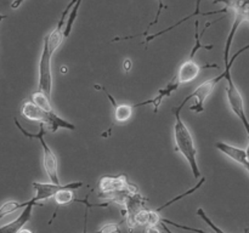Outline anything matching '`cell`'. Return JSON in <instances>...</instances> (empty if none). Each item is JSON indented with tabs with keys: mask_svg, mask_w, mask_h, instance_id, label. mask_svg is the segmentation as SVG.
<instances>
[{
	"mask_svg": "<svg viewBox=\"0 0 249 233\" xmlns=\"http://www.w3.org/2000/svg\"><path fill=\"white\" fill-rule=\"evenodd\" d=\"M182 108L180 106L172 109V113L175 116L174 123V140H175V150L184 155L185 159L189 163L191 171L194 174L195 179L201 177V170H199L198 163H197V147L195 145V140L192 137L191 131L184 123V120L180 116Z\"/></svg>",
	"mask_w": 249,
	"mask_h": 233,
	"instance_id": "6da1fadb",
	"label": "cell"
},
{
	"mask_svg": "<svg viewBox=\"0 0 249 233\" xmlns=\"http://www.w3.org/2000/svg\"><path fill=\"white\" fill-rule=\"evenodd\" d=\"M100 196L104 194L105 198L124 205L128 197L138 193V187L129 182L125 175H117V176H102L99 181Z\"/></svg>",
	"mask_w": 249,
	"mask_h": 233,
	"instance_id": "7a4b0ae2",
	"label": "cell"
},
{
	"mask_svg": "<svg viewBox=\"0 0 249 233\" xmlns=\"http://www.w3.org/2000/svg\"><path fill=\"white\" fill-rule=\"evenodd\" d=\"M19 113L23 118L28 119L32 121H39L43 125H46V128L51 131V133H56L60 129H66V130L74 131L75 125L74 124L70 123L66 119L61 118L58 114L55 113V111L53 112H46L43 111L41 108H39L38 106L33 103L31 100L28 101H24L21 104V108H19Z\"/></svg>",
	"mask_w": 249,
	"mask_h": 233,
	"instance_id": "3957f363",
	"label": "cell"
},
{
	"mask_svg": "<svg viewBox=\"0 0 249 233\" xmlns=\"http://www.w3.org/2000/svg\"><path fill=\"white\" fill-rule=\"evenodd\" d=\"M248 45H246L245 48L241 49L238 52H236L235 55L231 57L230 62L225 66V69H224V79L228 82V86H226V95H228V101L229 104H230V108L236 116H238L241 121H242L243 126H245V130L247 133V135H249V124L247 120V116H246V111H245V100H243L242 94H241L240 89L237 87V85L235 84L232 79V75H231V67H232L233 62L236 61V58L241 55L242 52L247 51Z\"/></svg>",
	"mask_w": 249,
	"mask_h": 233,
	"instance_id": "277c9868",
	"label": "cell"
},
{
	"mask_svg": "<svg viewBox=\"0 0 249 233\" xmlns=\"http://www.w3.org/2000/svg\"><path fill=\"white\" fill-rule=\"evenodd\" d=\"M14 121H15V124H16L17 129H18V130L21 131V133H23L26 137L36 138V140L40 142L41 148H43V165H44V169H45L46 175H48V177L50 179V181L53 182V183H56V184L60 183V177H58L57 157H56L55 153L53 152V150L49 147L48 143H46V141H45V138H44V136H45V125L40 124V125H39V133H29V131L24 130L23 126L19 124V121L17 120L16 118L14 119Z\"/></svg>",
	"mask_w": 249,
	"mask_h": 233,
	"instance_id": "5b68a950",
	"label": "cell"
},
{
	"mask_svg": "<svg viewBox=\"0 0 249 233\" xmlns=\"http://www.w3.org/2000/svg\"><path fill=\"white\" fill-rule=\"evenodd\" d=\"M226 9L232 10L233 15H235V18H233V23L232 27H231L230 34H229L228 39H226L225 49H224V63H225V66L230 62L231 45H232L233 38H235L238 28H240L243 22L248 21L249 0H229V6Z\"/></svg>",
	"mask_w": 249,
	"mask_h": 233,
	"instance_id": "8992f818",
	"label": "cell"
},
{
	"mask_svg": "<svg viewBox=\"0 0 249 233\" xmlns=\"http://www.w3.org/2000/svg\"><path fill=\"white\" fill-rule=\"evenodd\" d=\"M221 79H224V72L221 73L220 75H218V77L211 78V79L206 80V82H203L202 84H199L198 86L194 90V92H191L189 96L185 97L184 101H182L179 106L181 107V108H184L185 104H186L190 100L194 99L195 103L192 104V106H190V111L195 112V113H202V112L204 111V102H206V100L211 96V94L214 91V89H215V86L218 85V83L220 82Z\"/></svg>",
	"mask_w": 249,
	"mask_h": 233,
	"instance_id": "52a82bcc",
	"label": "cell"
},
{
	"mask_svg": "<svg viewBox=\"0 0 249 233\" xmlns=\"http://www.w3.org/2000/svg\"><path fill=\"white\" fill-rule=\"evenodd\" d=\"M51 60L53 56L43 49L39 60L38 69V91L44 92L46 96L51 97V90H53V72H51Z\"/></svg>",
	"mask_w": 249,
	"mask_h": 233,
	"instance_id": "ba28073f",
	"label": "cell"
},
{
	"mask_svg": "<svg viewBox=\"0 0 249 233\" xmlns=\"http://www.w3.org/2000/svg\"><path fill=\"white\" fill-rule=\"evenodd\" d=\"M32 186H33L34 191H36V194H34V197L31 200L33 201V203L38 204L39 201L48 200V199L53 198V197L55 196L58 191H61V189L67 188V187H78V188H80V187L84 186V183H83V182H71V183L66 184H56L53 183V182H51V183H45V182L34 181L33 183H32Z\"/></svg>",
	"mask_w": 249,
	"mask_h": 233,
	"instance_id": "9c48e42d",
	"label": "cell"
},
{
	"mask_svg": "<svg viewBox=\"0 0 249 233\" xmlns=\"http://www.w3.org/2000/svg\"><path fill=\"white\" fill-rule=\"evenodd\" d=\"M218 68V65L213 63V65H206L203 67L198 65L197 62H195L194 60H186L185 62H182L180 65V67L178 68V72L175 74L174 79L177 80L178 84L181 85V84H187V83H191L198 77V74L201 73V70L203 68Z\"/></svg>",
	"mask_w": 249,
	"mask_h": 233,
	"instance_id": "30bf717a",
	"label": "cell"
},
{
	"mask_svg": "<svg viewBox=\"0 0 249 233\" xmlns=\"http://www.w3.org/2000/svg\"><path fill=\"white\" fill-rule=\"evenodd\" d=\"M216 150H220L221 153L229 157L230 159H232L233 162L238 163L240 165H242L245 167V170L249 172V162H248V148H241L236 147V146L230 145V143L226 142H216L215 143Z\"/></svg>",
	"mask_w": 249,
	"mask_h": 233,
	"instance_id": "8fae6325",
	"label": "cell"
},
{
	"mask_svg": "<svg viewBox=\"0 0 249 233\" xmlns=\"http://www.w3.org/2000/svg\"><path fill=\"white\" fill-rule=\"evenodd\" d=\"M34 205H39V204H36L32 200H28V204H27V206H24L23 211L19 214L18 217L15 218L11 222L6 223V225L0 226V233H18V231L21 230V228H23V226L26 225L29 221V218H31Z\"/></svg>",
	"mask_w": 249,
	"mask_h": 233,
	"instance_id": "7c38bea8",
	"label": "cell"
},
{
	"mask_svg": "<svg viewBox=\"0 0 249 233\" xmlns=\"http://www.w3.org/2000/svg\"><path fill=\"white\" fill-rule=\"evenodd\" d=\"M179 86L180 85L178 84L177 80L173 78L172 82L168 83L167 86L163 87V89H160V91H158L157 96L152 97V99H150V100H146V101H143V102H139V103L134 104L133 108L134 107H142V106H147V104H152L153 112H155V113H157L158 109H160V104H162L163 99L172 96L173 92L177 91V90L179 89Z\"/></svg>",
	"mask_w": 249,
	"mask_h": 233,
	"instance_id": "4fadbf2b",
	"label": "cell"
},
{
	"mask_svg": "<svg viewBox=\"0 0 249 233\" xmlns=\"http://www.w3.org/2000/svg\"><path fill=\"white\" fill-rule=\"evenodd\" d=\"M102 90H104L105 94L107 95V97H108V100H109V102L112 103V106L114 107V111H113L114 120H116L117 123H124V121H128L129 119L133 116V111H134L133 106H130V104H126V103H117L116 100L113 99V96H112V95L109 94L106 89H105V87H102Z\"/></svg>",
	"mask_w": 249,
	"mask_h": 233,
	"instance_id": "5bb4252c",
	"label": "cell"
},
{
	"mask_svg": "<svg viewBox=\"0 0 249 233\" xmlns=\"http://www.w3.org/2000/svg\"><path fill=\"white\" fill-rule=\"evenodd\" d=\"M75 189H79L78 187H67V188H63L61 191H58L55 196L53 197L55 204L57 205V209L62 205H68L72 201H78V199L74 198V194L73 192Z\"/></svg>",
	"mask_w": 249,
	"mask_h": 233,
	"instance_id": "9a60e30c",
	"label": "cell"
},
{
	"mask_svg": "<svg viewBox=\"0 0 249 233\" xmlns=\"http://www.w3.org/2000/svg\"><path fill=\"white\" fill-rule=\"evenodd\" d=\"M29 100H31V101L33 102L36 106H38L39 108L43 109V111H46V112H53V104H51L50 97L46 96L44 92L38 91V90H36V92H33V94L31 95Z\"/></svg>",
	"mask_w": 249,
	"mask_h": 233,
	"instance_id": "2e32d148",
	"label": "cell"
},
{
	"mask_svg": "<svg viewBox=\"0 0 249 233\" xmlns=\"http://www.w3.org/2000/svg\"><path fill=\"white\" fill-rule=\"evenodd\" d=\"M82 1L83 0H77V1L74 2V5L72 6V9H71L70 14H68V18L66 19L65 29H63V35H65V39L67 38V36L71 34V32H72L73 24H74L75 18H77L78 10H79L80 5H82Z\"/></svg>",
	"mask_w": 249,
	"mask_h": 233,
	"instance_id": "e0dca14e",
	"label": "cell"
},
{
	"mask_svg": "<svg viewBox=\"0 0 249 233\" xmlns=\"http://www.w3.org/2000/svg\"><path fill=\"white\" fill-rule=\"evenodd\" d=\"M164 5H163V0H158V10H157V14H156V17L155 19H153L152 22H151L150 24L147 26V28H146V31L143 32V33L141 34H135V35H129V36H118V38H114L112 41H121V40H129V39H133V38H136V36H147L148 32H150L151 27H153L155 24L158 23V21H160V14H162L163 9H164Z\"/></svg>",
	"mask_w": 249,
	"mask_h": 233,
	"instance_id": "ac0fdd59",
	"label": "cell"
},
{
	"mask_svg": "<svg viewBox=\"0 0 249 233\" xmlns=\"http://www.w3.org/2000/svg\"><path fill=\"white\" fill-rule=\"evenodd\" d=\"M28 201H23V203H19V201L16 200H7L0 206V220L2 217H5L9 214L14 213V211L18 210V209H23L24 206H27Z\"/></svg>",
	"mask_w": 249,
	"mask_h": 233,
	"instance_id": "d6986e66",
	"label": "cell"
},
{
	"mask_svg": "<svg viewBox=\"0 0 249 233\" xmlns=\"http://www.w3.org/2000/svg\"><path fill=\"white\" fill-rule=\"evenodd\" d=\"M198 19H196V22H195V45L194 48H192V51L191 53H190V60H194V56L196 55L197 51L199 50V49H206V50H212L213 49V45H203V44L201 43V38H199V32H198Z\"/></svg>",
	"mask_w": 249,
	"mask_h": 233,
	"instance_id": "ffe728a7",
	"label": "cell"
},
{
	"mask_svg": "<svg viewBox=\"0 0 249 233\" xmlns=\"http://www.w3.org/2000/svg\"><path fill=\"white\" fill-rule=\"evenodd\" d=\"M204 181H206V179H204V177H202V179H201V181H199L198 183L196 184V186H195V187H192V188H190V189H187L186 192H184V193H182V194H180V196L175 197V198H173L172 200L167 201V203H165L164 205H162V206H160V208H158V209H156V211H157V213H160V211H162L163 209H165V208H167V206L172 205V204H173V203H175V201L180 200V199H182V198H185V197H187V196H190V194H192V193H194V192H196L197 189H198V188H201V186H202V184L204 183Z\"/></svg>",
	"mask_w": 249,
	"mask_h": 233,
	"instance_id": "44dd1931",
	"label": "cell"
},
{
	"mask_svg": "<svg viewBox=\"0 0 249 233\" xmlns=\"http://www.w3.org/2000/svg\"><path fill=\"white\" fill-rule=\"evenodd\" d=\"M197 215H198L199 217H201L202 220L204 221V222H206V223H208V226H209V227H211L212 230H213L214 232H215V233H226L225 231H224V230H221V228L219 227V226H216L215 223H214L213 221H212L211 218H209V216L207 215L206 213H204V210H203V209H202V208H198V209H197Z\"/></svg>",
	"mask_w": 249,
	"mask_h": 233,
	"instance_id": "7402d4cb",
	"label": "cell"
},
{
	"mask_svg": "<svg viewBox=\"0 0 249 233\" xmlns=\"http://www.w3.org/2000/svg\"><path fill=\"white\" fill-rule=\"evenodd\" d=\"M84 233L87 232L84 231ZM91 233H121V226L119 223H107V225L102 226L100 230Z\"/></svg>",
	"mask_w": 249,
	"mask_h": 233,
	"instance_id": "603a6c76",
	"label": "cell"
},
{
	"mask_svg": "<svg viewBox=\"0 0 249 233\" xmlns=\"http://www.w3.org/2000/svg\"><path fill=\"white\" fill-rule=\"evenodd\" d=\"M160 222H163V223H168V225H170V226H174V227H177V228H181V230L191 231V232H195V233H207L206 231H203V230H198V228L189 227V226H185V225H179V223H177V222H173L172 220H168V218H160Z\"/></svg>",
	"mask_w": 249,
	"mask_h": 233,
	"instance_id": "cb8c5ba5",
	"label": "cell"
},
{
	"mask_svg": "<svg viewBox=\"0 0 249 233\" xmlns=\"http://www.w3.org/2000/svg\"><path fill=\"white\" fill-rule=\"evenodd\" d=\"M143 233H160V231L158 230L157 226H147Z\"/></svg>",
	"mask_w": 249,
	"mask_h": 233,
	"instance_id": "d4e9b609",
	"label": "cell"
},
{
	"mask_svg": "<svg viewBox=\"0 0 249 233\" xmlns=\"http://www.w3.org/2000/svg\"><path fill=\"white\" fill-rule=\"evenodd\" d=\"M23 1H24V0H15V1L11 4V7L14 10L17 9V7H19L22 4H23Z\"/></svg>",
	"mask_w": 249,
	"mask_h": 233,
	"instance_id": "484cf974",
	"label": "cell"
},
{
	"mask_svg": "<svg viewBox=\"0 0 249 233\" xmlns=\"http://www.w3.org/2000/svg\"><path fill=\"white\" fill-rule=\"evenodd\" d=\"M124 68H125L126 72H129L131 68V61L130 60H126L125 62H124Z\"/></svg>",
	"mask_w": 249,
	"mask_h": 233,
	"instance_id": "4316f807",
	"label": "cell"
},
{
	"mask_svg": "<svg viewBox=\"0 0 249 233\" xmlns=\"http://www.w3.org/2000/svg\"><path fill=\"white\" fill-rule=\"evenodd\" d=\"M160 225H162V228L165 231V233H173L172 231H170L169 228H168V226L165 225V223H163V222H160Z\"/></svg>",
	"mask_w": 249,
	"mask_h": 233,
	"instance_id": "83f0119b",
	"label": "cell"
},
{
	"mask_svg": "<svg viewBox=\"0 0 249 233\" xmlns=\"http://www.w3.org/2000/svg\"><path fill=\"white\" fill-rule=\"evenodd\" d=\"M18 233H33L31 230H27V228H21V230L18 231Z\"/></svg>",
	"mask_w": 249,
	"mask_h": 233,
	"instance_id": "f1b7e54d",
	"label": "cell"
},
{
	"mask_svg": "<svg viewBox=\"0 0 249 233\" xmlns=\"http://www.w3.org/2000/svg\"><path fill=\"white\" fill-rule=\"evenodd\" d=\"M5 18H6V16H5V15H1V14H0V22H1L2 19H5Z\"/></svg>",
	"mask_w": 249,
	"mask_h": 233,
	"instance_id": "f546056e",
	"label": "cell"
}]
</instances>
